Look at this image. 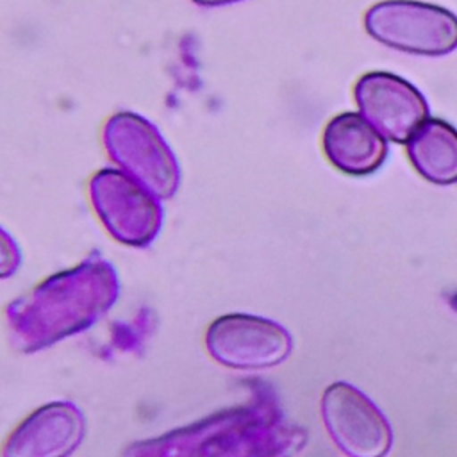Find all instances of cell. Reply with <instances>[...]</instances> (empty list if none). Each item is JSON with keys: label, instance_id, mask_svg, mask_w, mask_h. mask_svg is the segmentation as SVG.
<instances>
[{"label": "cell", "instance_id": "1", "mask_svg": "<svg viewBox=\"0 0 457 457\" xmlns=\"http://www.w3.org/2000/svg\"><path fill=\"white\" fill-rule=\"evenodd\" d=\"M114 266L91 253L77 266L57 271L5 309L11 343L25 353L48 348L93 327L116 302Z\"/></svg>", "mask_w": 457, "mask_h": 457}, {"label": "cell", "instance_id": "2", "mask_svg": "<svg viewBox=\"0 0 457 457\" xmlns=\"http://www.w3.org/2000/svg\"><path fill=\"white\" fill-rule=\"evenodd\" d=\"M302 441L273 403L253 402L132 445L125 457H289Z\"/></svg>", "mask_w": 457, "mask_h": 457}, {"label": "cell", "instance_id": "3", "mask_svg": "<svg viewBox=\"0 0 457 457\" xmlns=\"http://www.w3.org/2000/svg\"><path fill=\"white\" fill-rule=\"evenodd\" d=\"M109 159L157 198H171L180 186V164L161 130L143 114L118 111L102 130Z\"/></svg>", "mask_w": 457, "mask_h": 457}, {"label": "cell", "instance_id": "4", "mask_svg": "<svg viewBox=\"0 0 457 457\" xmlns=\"http://www.w3.org/2000/svg\"><path fill=\"white\" fill-rule=\"evenodd\" d=\"M89 198L98 220L118 243L145 248L161 232V198L120 168L98 170L89 180Z\"/></svg>", "mask_w": 457, "mask_h": 457}, {"label": "cell", "instance_id": "5", "mask_svg": "<svg viewBox=\"0 0 457 457\" xmlns=\"http://www.w3.org/2000/svg\"><path fill=\"white\" fill-rule=\"evenodd\" d=\"M366 32L378 43L418 55H445L457 48V16L418 0H384L366 11Z\"/></svg>", "mask_w": 457, "mask_h": 457}, {"label": "cell", "instance_id": "6", "mask_svg": "<svg viewBox=\"0 0 457 457\" xmlns=\"http://www.w3.org/2000/svg\"><path fill=\"white\" fill-rule=\"evenodd\" d=\"M205 348L221 366L232 370H264L286 361L293 350L291 334L277 321L228 312L212 320L205 330Z\"/></svg>", "mask_w": 457, "mask_h": 457}, {"label": "cell", "instance_id": "7", "mask_svg": "<svg viewBox=\"0 0 457 457\" xmlns=\"http://www.w3.org/2000/svg\"><path fill=\"white\" fill-rule=\"evenodd\" d=\"M321 418L336 446L348 457H386L391 448L389 421L348 382H334L323 391Z\"/></svg>", "mask_w": 457, "mask_h": 457}, {"label": "cell", "instance_id": "8", "mask_svg": "<svg viewBox=\"0 0 457 457\" xmlns=\"http://www.w3.org/2000/svg\"><path fill=\"white\" fill-rule=\"evenodd\" d=\"M361 114L387 139L407 143L428 120L425 96L389 71L364 73L353 89Z\"/></svg>", "mask_w": 457, "mask_h": 457}, {"label": "cell", "instance_id": "9", "mask_svg": "<svg viewBox=\"0 0 457 457\" xmlns=\"http://www.w3.org/2000/svg\"><path fill=\"white\" fill-rule=\"evenodd\" d=\"M84 412L68 400L45 403L7 436L2 457H70L86 436Z\"/></svg>", "mask_w": 457, "mask_h": 457}, {"label": "cell", "instance_id": "10", "mask_svg": "<svg viewBox=\"0 0 457 457\" xmlns=\"http://www.w3.org/2000/svg\"><path fill=\"white\" fill-rule=\"evenodd\" d=\"M323 152L339 171L368 175L386 161L387 143L362 114L343 112L327 123Z\"/></svg>", "mask_w": 457, "mask_h": 457}, {"label": "cell", "instance_id": "11", "mask_svg": "<svg viewBox=\"0 0 457 457\" xmlns=\"http://www.w3.org/2000/svg\"><path fill=\"white\" fill-rule=\"evenodd\" d=\"M407 155L416 171L437 186L457 182V129L428 118L407 141Z\"/></svg>", "mask_w": 457, "mask_h": 457}, {"label": "cell", "instance_id": "12", "mask_svg": "<svg viewBox=\"0 0 457 457\" xmlns=\"http://www.w3.org/2000/svg\"><path fill=\"white\" fill-rule=\"evenodd\" d=\"M21 264V252L12 236L0 225V278L16 273Z\"/></svg>", "mask_w": 457, "mask_h": 457}, {"label": "cell", "instance_id": "13", "mask_svg": "<svg viewBox=\"0 0 457 457\" xmlns=\"http://www.w3.org/2000/svg\"><path fill=\"white\" fill-rule=\"evenodd\" d=\"M196 5L202 7H220V5H228V4H236V2H243V0H191Z\"/></svg>", "mask_w": 457, "mask_h": 457}]
</instances>
